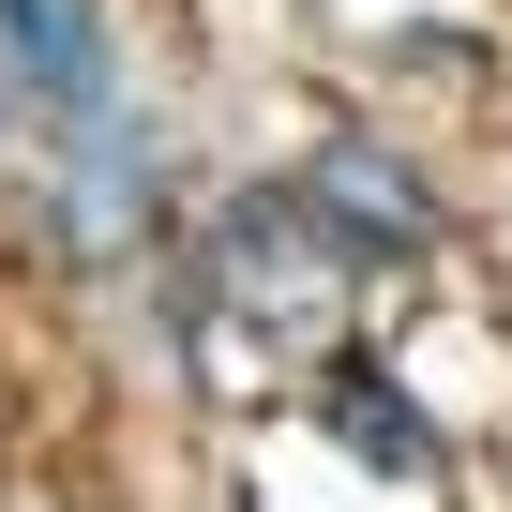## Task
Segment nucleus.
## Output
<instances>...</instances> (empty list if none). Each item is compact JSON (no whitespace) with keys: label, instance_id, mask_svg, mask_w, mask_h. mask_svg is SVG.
<instances>
[{"label":"nucleus","instance_id":"nucleus-1","mask_svg":"<svg viewBox=\"0 0 512 512\" xmlns=\"http://www.w3.org/2000/svg\"><path fill=\"white\" fill-rule=\"evenodd\" d=\"M0 76L46 121H91L106 106V16L91 0H0Z\"/></svg>","mask_w":512,"mask_h":512},{"label":"nucleus","instance_id":"nucleus-2","mask_svg":"<svg viewBox=\"0 0 512 512\" xmlns=\"http://www.w3.org/2000/svg\"><path fill=\"white\" fill-rule=\"evenodd\" d=\"M302 211L347 241V272H362V256H422V241H437V196H422L407 166H377V151H317V166H302Z\"/></svg>","mask_w":512,"mask_h":512},{"label":"nucleus","instance_id":"nucleus-3","mask_svg":"<svg viewBox=\"0 0 512 512\" xmlns=\"http://www.w3.org/2000/svg\"><path fill=\"white\" fill-rule=\"evenodd\" d=\"M317 422H332L362 467H392V482H422V467H437V422H422L377 362H332V377H317Z\"/></svg>","mask_w":512,"mask_h":512}]
</instances>
